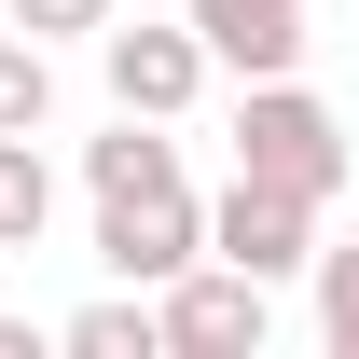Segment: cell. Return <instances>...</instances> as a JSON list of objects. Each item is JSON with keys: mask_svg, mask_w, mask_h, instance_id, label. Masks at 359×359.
<instances>
[{"mask_svg": "<svg viewBox=\"0 0 359 359\" xmlns=\"http://www.w3.org/2000/svg\"><path fill=\"white\" fill-rule=\"evenodd\" d=\"M83 194H97V263L125 290H166L180 263H208V194L180 180V138L152 111H125L111 138H83Z\"/></svg>", "mask_w": 359, "mask_h": 359, "instance_id": "6da1fadb", "label": "cell"}, {"mask_svg": "<svg viewBox=\"0 0 359 359\" xmlns=\"http://www.w3.org/2000/svg\"><path fill=\"white\" fill-rule=\"evenodd\" d=\"M346 125H332V97L304 83V69H276V83L235 97V180H276V194H304V208H332L346 194Z\"/></svg>", "mask_w": 359, "mask_h": 359, "instance_id": "7a4b0ae2", "label": "cell"}, {"mask_svg": "<svg viewBox=\"0 0 359 359\" xmlns=\"http://www.w3.org/2000/svg\"><path fill=\"white\" fill-rule=\"evenodd\" d=\"M152 318H166V359H263V332H276V290L249 263H180L166 290H152Z\"/></svg>", "mask_w": 359, "mask_h": 359, "instance_id": "3957f363", "label": "cell"}, {"mask_svg": "<svg viewBox=\"0 0 359 359\" xmlns=\"http://www.w3.org/2000/svg\"><path fill=\"white\" fill-rule=\"evenodd\" d=\"M97 69H111V111L180 125V111L208 97V69H222V55L194 42V14H180V28H125V14H111V28H97Z\"/></svg>", "mask_w": 359, "mask_h": 359, "instance_id": "277c9868", "label": "cell"}, {"mask_svg": "<svg viewBox=\"0 0 359 359\" xmlns=\"http://www.w3.org/2000/svg\"><path fill=\"white\" fill-rule=\"evenodd\" d=\"M208 249H222V263H249V276L276 290V276L318 263V208H304V194H276V180H235L222 208H208Z\"/></svg>", "mask_w": 359, "mask_h": 359, "instance_id": "5b68a950", "label": "cell"}, {"mask_svg": "<svg viewBox=\"0 0 359 359\" xmlns=\"http://www.w3.org/2000/svg\"><path fill=\"white\" fill-rule=\"evenodd\" d=\"M194 14V42L222 55L235 83H276V69H304V0H180Z\"/></svg>", "mask_w": 359, "mask_h": 359, "instance_id": "8992f818", "label": "cell"}, {"mask_svg": "<svg viewBox=\"0 0 359 359\" xmlns=\"http://www.w3.org/2000/svg\"><path fill=\"white\" fill-rule=\"evenodd\" d=\"M55 346L69 359H166V318H152V290H111V304H83Z\"/></svg>", "mask_w": 359, "mask_h": 359, "instance_id": "52a82bcc", "label": "cell"}, {"mask_svg": "<svg viewBox=\"0 0 359 359\" xmlns=\"http://www.w3.org/2000/svg\"><path fill=\"white\" fill-rule=\"evenodd\" d=\"M55 125V42L0 28V138H42Z\"/></svg>", "mask_w": 359, "mask_h": 359, "instance_id": "ba28073f", "label": "cell"}, {"mask_svg": "<svg viewBox=\"0 0 359 359\" xmlns=\"http://www.w3.org/2000/svg\"><path fill=\"white\" fill-rule=\"evenodd\" d=\"M55 222V166H42V138H0V249H42Z\"/></svg>", "mask_w": 359, "mask_h": 359, "instance_id": "9c48e42d", "label": "cell"}, {"mask_svg": "<svg viewBox=\"0 0 359 359\" xmlns=\"http://www.w3.org/2000/svg\"><path fill=\"white\" fill-rule=\"evenodd\" d=\"M318 346H332V359H359V249H318Z\"/></svg>", "mask_w": 359, "mask_h": 359, "instance_id": "30bf717a", "label": "cell"}, {"mask_svg": "<svg viewBox=\"0 0 359 359\" xmlns=\"http://www.w3.org/2000/svg\"><path fill=\"white\" fill-rule=\"evenodd\" d=\"M0 14H14L28 42H97V28H111L125 0H0Z\"/></svg>", "mask_w": 359, "mask_h": 359, "instance_id": "8fae6325", "label": "cell"}, {"mask_svg": "<svg viewBox=\"0 0 359 359\" xmlns=\"http://www.w3.org/2000/svg\"><path fill=\"white\" fill-rule=\"evenodd\" d=\"M0 359H42V332H28V318H0Z\"/></svg>", "mask_w": 359, "mask_h": 359, "instance_id": "7c38bea8", "label": "cell"}]
</instances>
